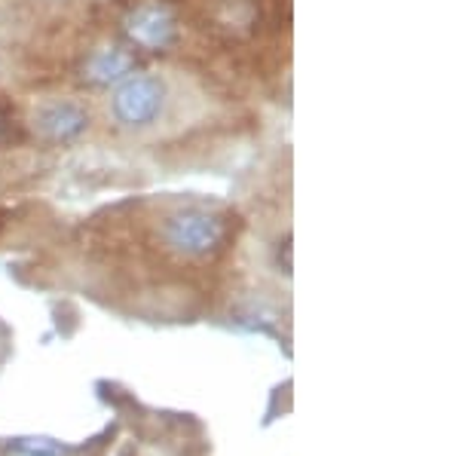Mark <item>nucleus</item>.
<instances>
[{
  "instance_id": "nucleus-1",
  "label": "nucleus",
  "mask_w": 459,
  "mask_h": 456,
  "mask_svg": "<svg viewBox=\"0 0 459 456\" xmlns=\"http://www.w3.org/2000/svg\"><path fill=\"white\" fill-rule=\"evenodd\" d=\"M169 239H172L175 248H181L187 254H205L221 242V230L214 220L187 218V220H175L172 230H169Z\"/></svg>"
},
{
  "instance_id": "nucleus-2",
  "label": "nucleus",
  "mask_w": 459,
  "mask_h": 456,
  "mask_svg": "<svg viewBox=\"0 0 459 456\" xmlns=\"http://www.w3.org/2000/svg\"><path fill=\"white\" fill-rule=\"evenodd\" d=\"M10 456H65V451L49 438H19L10 447Z\"/></svg>"
}]
</instances>
